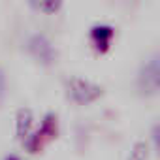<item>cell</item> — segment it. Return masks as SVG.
<instances>
[{
  "mask_svg": "<svg viewBox=\"0 0 160 160\" xmlns=\"http://www.w3.org/2000/svg\"><path fill=\"white\" fill-rule=\"evenodd\" d=\"M138 91L145 96H152L160 89V57L152 55L149 60H145L138 72L136 79Z\"/></svg>",
  "mask_w": 160,
  "mask_h": 160,
  "instance_id": "cell-4",
  "label": "cell"
},
{
  "mask_svg": "<svg viewBox=\"0 0 160 160\" xmlns=\"http://www.w3.org/2000/svg\"><path fill=\"white\" fill-rule=\"evenodd\" d=\"M4 160H21L17 154H8V156H4Z\"/></svg>",
  "mask_w": 160,
  "mask_h": 160,
  "instance_id": "cell-11",
  "label": "cell"
},
{
  "mask_svg": "<svg viewBox=\"0 0 160 160\" xmlns=\"http://www.w3.org/2000/svg\"><path fill=\"white\" fill-rule=\"evenodd\" d=\"M64 89H66V96L77 104V106H89L92 102H96L98 98H102L104 94V87L91 81V79L79 77V75H72L64 81Z\"/></svg>",
  "mask_w": 160,
  "mask_h": 160,
  "instance_id": "cell-1",
  "label": "cell"
},
{
  "mask_svg": "<svg viewBox=\"0 0 160 160\" xmlns=\"http://www.w3.org/2000/svg\"><path fill=\"white\" fill-rule=\"evenodd\" d=\"M89 38H91L92 47L100 55H104V53H108L111 49V42L115 38V28L111 25H106V23H96V25L91 27Z\"/></svg>",
  "mask_w": 160,
  "mask_h": 160,
  "instance_id": "cell-5",
  "label": "cell"
},
{
  "mask_svg": "<svg viewBox=\"0 0 160 160\" xmlns=\"http://www.w3.org/2000/svg\"><path fill=\"white\" fill-rule=\"evenodd\" d=\"M28 55L42 66L49 68L53 66L57 60H58V49L53 45V42L42 34V32H34L27 38V43H25Z\"/></svg>",
  "mask_w": 160,
  "mask_h": 160,
  "instance_id": "cell-3",
  "label": "cell"
},
{
  "mask_svg": "<svg viewBox=\"0 0 160 160\" xmlns=\"http://www.w3.org/2000/svg\"><path fill=\"white\" fill-rule=\"evenodd\" d=\"M152 139H154V149H158V124L152 126Z\"/></svg>",
  "mask_w": 160,
  "mask_h": 160,
  "instance_id": "cell-10",
  "label": "cell"
},
{
  "mask_svg": "<svg viewBox=\"0 0 160 160\" xmlns=\"http://www.w3.org/2000/svg\"><path fill=\"white\" fill-rule=\"evenodd\" d=\"M57 136H58V115L53 113V111H49V113L43 115L42 124H40L34 132H30V136L23 141V147L27 149V152L38 154V152H42L43 147H45L49 141H53Z\"/></svg>",
  "mask_w": 160,
  "mask_h": 160,
  "instance_id": "cell-2",
  "label": "cell"
},
{
  "mask_svg": "<svg viewBox=\"0 0 160 160\" xmlns=\"http://www.w3.org/2000/svg\"><path fill=\"white\" fill-rule=\"evenodd\" d=\"M32 124H34V111L27 106L19 108L15 111V138L23 143L30 132H32Z\"/></svg>",
  "mask_w": 160,
  "mask_h": 160,
  "instance_id": "cell-6",
  "label": "cell"
},
{
  "mask_svg": "<svg viewBox=\"0 0 160 160\" xmlns=\"http://www.w3.org/2000/svg\"><path fill=\"white\" fill-rule=\"evenodd\" d=\"M147 158H149V143L147 141H136L132 145L126 160H147Z\"/></svg>",
  "mask_w": 160,
  "mask_h": 160,
  "instance_id": "cell-7",
  "label": "cell"
},
{
  "mask_svg": "<svg viewBox=\"0 0 160 160\" xmlns=\"http://www.w3.org/2000/svg\"><path fill=\"white\" fill-rule=\"evenodd\" d=\"M30 6L36 12H42L45 15H55L62 8V2H55V0H51V2H30Z\"/></svg>",
  "mask_w": 160,
  "mask_h": 160,
  "instance_id": "cell-8",
  "label": "cell"
},
{
  "mask_svg": "<svg viewBox=\"0 0 160 160\" xmlns=\"http://www.w3.org/2000/svg\"><path fill=\"white\" fill-rule=\"evenodd\" d=\"M6 89H8V83H6V73L4 70L0 68V104H2V100L6 98Z\"/></svg>",
  "mask_w": 160,
  "mask_h": 160,
  "instance_id": "cell-9",
  "label": "cell"
}]
</instances>
